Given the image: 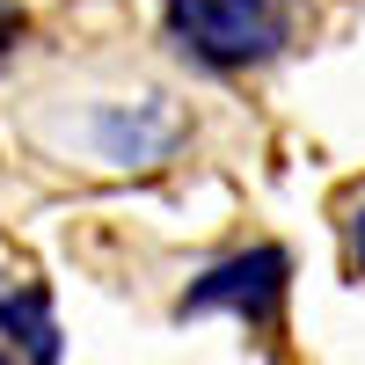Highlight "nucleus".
<instances>
[{"mask_svg":"<svg viewBox=\"0 0 365 365\" xmlns=\"http://www.w3.org/2000/svg\"><path fill=\"white\" fill-rule=\"evenodd\" d=\"M0 365H8V358H0Z\"/></svg>","mask_w":365,"mask_h":365,"instance_id":"0eeeda50","label":"nucleus"},{"mask_svg":"<svg viewBox=\"0 0 365 365\" xmlns=\"http://www.w3.org/2000/svg\"><path fill=\"white\" fill-rule=\"evenodd\" d=\"M8 37H15V15H0V51H8Z\"/></svg>","mask_w":365,"mask_h":365,"instance_id":"423d86ee","label":"nucleus"},{"mask_svg":"<svg viewBox=\"0 0 365 365\" xmlns=\"http://www.w3.org/2000/svg\"><path fill=\"white\" fill-rule=\"evenodd\" d=\"M307 0H168V37L197 66H263L299 44Z\"/></svg>","mask_w":365,"mask_h":365,"instance_id":"f03ea898","label":"nucleus"},{"mask_svg":"<svg viewBox=\"0 0 365 365\" xmlns=\"http://www.w3.org/2000/svg\"><path fill=\"white\" fill-rule=\"evenodd\" d=\"M285 292V256L278 249H249V256H227L212 263L205 278L182 292V314H212V307H234V314H270V299Z\"/></svg>","mask_w":365,"mask_h":365,"instance_id":"7ed1b4c3","label":"nucleus"},{"mask_svg":"<svg viewBox=\"0 0 365 365\" xmlns=\"http://www.w3.org/2000/svg\"><path fill=\"white\" fill-rule=\"evenodd\" d=\"M336 227H344V256H351V270L365 278V182H351V190H344Z\"/></svg>","mask_w":365,"mask_h":365,"instance_id":"39448f33","label":"nucleus"},{"mask_svg":"<svg viewBox=\"0 0 365 365\" xmlns=\"http://www.w3.org/2000/svg\"><path fill=\"white\" fill-rule=\"evenodd\" d=\"M15 132L29 154H44L58 168L81 175H146L182 154L190 117H182L175 88H161L154 73H81L37 88L15 110Z\"/></svg>","mask_w":365,"mask_h":365,"instance_id":"f257e3e1","label":"nucleus"},{"mask_svg":"<svg viewBox=\"0 0 365 365\" xmlns=\"http://www.w3.org/2000/svg\"><path fill=\"white\" fill-rule=\"evenodd\" d=\"M0 336L22 344V365H51V358H58L51 299L29 285V278H0Z\"/></svg>","mask_w":365,"mask_h":365,"instance_id":"20e7f679","label":"nucleus"}]
</instances>
